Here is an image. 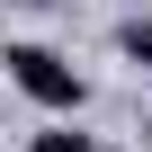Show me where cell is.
<instances>
[{
  "label": "cell",
  "instance_id": "3",
  "mask_svg": "<svg viewBox=\"0 0 152 152\" xmlns=\"http://www.w3.org/2000/svg\"><path fill=\"white\" fill-rule=\"evenodd\" d=\"M143 134H152V125H143Z\"/></svg>",
  "mask_w": 152,
  "mask_h": 152
},
{
  "label": "cell",
  "instance_id": "1",
  "mask_svg": "<svg viewBox=\"0 0 152 152\" xmlns=\"http://www.w3.org/2000/svg\"><path fill=\"white\" fill-rule=\"evenodd\" d=\"M9 81H18L36 107H63V116L81 107V72H72L54 45H9Z\"/></svg>",
  "mask_w": 152,
  "mask_h": 152
},
{
  "label": "cell",
  "instance_id": "2",
  "mask_svg": "<svg viewBox=\"0 0 152 152\" xmlns=\"http://www.w3.org/2000/svg\"><path fill=\"white\" fill-rule=\"evenodd\" d=\"M27 152H99V143H90V134H36Z\"/></svg>",
  "mask_w": 152,
  "mask_h": 152
}]
</instances>
